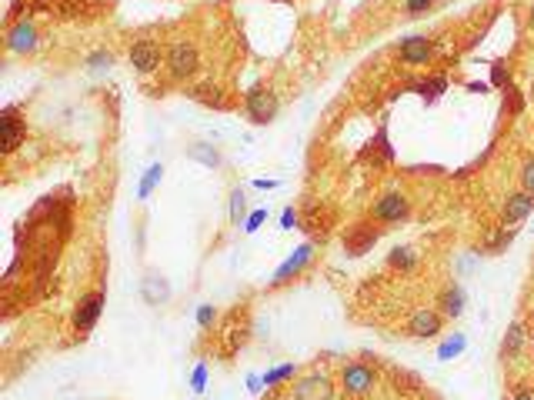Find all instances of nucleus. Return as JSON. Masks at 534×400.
Wrapping results in <instances>:
<instances>
[{"instance_id":"nucleus-1","label":"nucleus","mask_w":534,"mask_h":400,"mask_svg":"<svg viewBox=\"0 0 534 400\" xmlns=\"http://www.w3.org/2000/svg\"><path fill=\"white\" fill-rule=\"evenodd\" d=\"M244 111H247V117L254 120V124H271L274 117H278L280 104H278V94L267 87H254L247 97H244Z\"/></svg>"},{"instance_id":"nucleus-2","label":"nucleus","mask_w":534,"mask_h":400,"mask_svg":"<svg viewBox=\"0 0 534 400\" xmlns=\"http://www.w3.org/2000/svg\"><path fill=\"white\" fill-rule=\"evenodd\" d=\"M197 63H201V57H197V47H194L191 40H178V44H170V50H167L170 77H191L194 70H197Z\"/></svg>"},{"instance_id":"nucleus-3","label":"nucleus","mask_w":534,"mask_h":400,"mask_svg":"<svg viewBox=\"0 0 534 400\" xmlns=\"http://www.w3.org/2000/svg\"><path fill=\"white\" fill-rule=\"evenodd\" d=\"M130 67H134L137 74H154V70L161 67V47H157L154 40H137V44L130 47Z\"/></svg>"},{"instance_id":"nucleus-4","label":"nucleus","mask_w":534,"mask_h":400,"mask_svg":"<svg viewBox=\"0 0 534 400\" xmlns=\"http://www.w3.org/2000/svg\"><path fill=\"white\" fill-rule=\"evenodd\" d=\"M411 204H407L404 194H384L378 204H374V220H384V224H397L404 220Z\"/></svg>"},{"instance_id":"nucleus-5","label":"nucleus","mask_w":534,"mask_h":400,"mask_svg":"<svg viewBox=\"0 0 534 400\" xmlns=\"http://www.w3.org/2000/svg\"><path fill=\"white\" fill-rule=\"evenodd\" d=\"M101 307H104V290H94V294H87V297H80V304H77V311H74L77 330H90V327L97 324Z\"/></svg>"},{"instance_id":"nucleus-6","label":"nucleus","mask_w":534,"mask_h":400,"mask_svg":"<svg viewBox=\"0 0 534 400\" xmlns=\"http://www.w3.org/2000/svg\"><path fill=\"white\" fill-rule=\"evenodd\" d=\"M531 211H534V194H528V190H518V194H511V197L504 200L501 224H504V227H514L518 220H524V217H528Z\"/></svg>"},{"instance_id":"nucleus-7","label":"nucleus","mask_w":534,"mask_h":400,"mask_svg":"<svg viewBox=\"0 0 534 400\" xmlns=\"http://www.w3.org/2000/svg\"><path fill=\"white\" fill-rule=\"evenodd\" d=\"M311 257H314V247H311V244H301V247L294 250L291 257H287V261L278 267V274H274V284L280 287V284H287L291 277H297V274H301V270L307 267V263H311Z\"/></svg>"},{"instance_id":"nucleus-8","label":"nucleus","mask_w":534,"mask_h":400,"mask_svg":"<svg viewBox=\"0 0 534 400\" xmlns=\"http://www.w3.org/2000/svg\"><path fill=\"white\" fill-rule=\"evenodd\" d=\"M374 370H368L364 363H347L344 367V374H341V384L347 394H368L371 387H374Z\"/></svg>"},{"instance_id":"nucleus-9","label":"nucleus","mask_w":534,"mask_h":400,"mask_svg":"<svg viewBox=\"0 0 534 400\" xmlns=\"http://www.w3.org/2000/svg\"><path fill=\"white\" fill-rule=\"evenodd\" d=\"M0 127H4V154H13V150L20 147L24 134H27L24 120L17 117V111H13V107H7V111L0 113Z\"/></svg>"},{"instance_id":"nucleus-10","label":"nucleus","mask_w":534,"mask_h":400,"mask_svg":"<svg viewBox=\"0 0 534 400\" xmlns=\"http://www.w3.org/2000/svg\"><path fill=\"white\" fill-rule=\"evenodd\" d=\"M294 400H331V380L324 374H311L294 387Z\"/></svg>"},{"instance_id":"nucleus-11","label":"nucleus","mask_w":534,"mask_h":400,"mask_svg":"<svg viewBox=\"0 0 534 400\" xmlns=\"http://www.w3.org/2000/svg\"><path fill=\"white\" fill-rule=\"evenodd\" d=\"M140 297H144V304H151V307H161V304L170 300V284H167L161 274H147L140 280Z\"/></svg>"},{"instance_id":"nucleus-12","label":"nucleus","mask_w":534,"mask_h":400,"mask_svg":"<svg viewBox=\"0 0 534 400\" xmlns=\"http://www.w3.org/2000/svg\"><path fill=\"white\" fill-rule=\"evenodd\" d=\"M407 334H411V337H437V334H441V313L418 311L407 320Z\"/></svg>"},{"instance_id":"nucleus-13","label":"nucleus","mask_w":534,"mask_h":400,"mask_svg":"<svg viewBox=\"0 0 534 400\" xmlns=\"http://www.w3.org/2000/svg\"><path fill=\"white\" fill-rule=\"evenodd\" d=\"M374 240H378V230H374V227L357 224L354 230H347V237H344V250H347L351 257H361V254H368V250L374 247Z\"/></svg>"},{"instance_id":"nucleus-14","label":"nucleus","mask_w":534,"mask_h":400,"mask_svg":"<svg viewBox=\"0 0 534 400\" xmlns=\"http://www.w3.org/2000/svg\"><path fill=\"white\" fill-rule=\"evenodd\" d=\"M7 47H11L13 54H27V50L37 47V30H34V24H27V20L13 24L11 34H7Z\"/></svg>"},{"instance_id":"nucleus-15","label":"nucleus","mask_w":534,"mask_h":400,"mask_svg":"<svg viewBox=\"0 0 534 400\" xmlns=\"http://www.w3.org/2000/svg\"><path fill=\"white\" fill-rule=\"evenodd\" d=\"M434 54V44L428 37H407L401 44V61L404 63H428Z\"/></svg>"},{"instance_id":"nucleus-16","label":"nucleus","mask_w":534,"mask_h":400,"mask_svg":"<svg viewBox=\"0 0 534 400\" xmlns=\"http://www.w3.org/2000/svg\"><path fill=\"white\" fill-rule=\"evenodd\" d=\"M187 157H191V161H197V163H204V167H211V170L224 163L221 150L211 147V144H191V147H187Z\"/></svg>"},{"instance_id":"nucleus-17","label":"nucleus","mask_w":534,"mask_h":400,"mask_svg":"<svg viewBox=\"0 0 534 400\" xmlns=\"http://www.w3.org/2000/svg\"><path fill=\"white\" fill-rule=\"evenodd\" d=\"M521 344H524V327L514 320V324L508 327L504 340H501V357H504V361H514V357H518V350H521Z\"/></svg>"},{"instance_id":"nucleus-18","label":"nucleus","mask_w":534,"mask_h":400,"mask_svg":"<svg viewBox=\"0 0 534 400\" xmlns=\"http://www.w3.org/2000/svg\"><path fill=\"white\" fill-rule=\"evenodd\" d=\"M437 304H441V313H445V317H461V313H464V290L447 287L445 294L437 297Z\"/></svg>"},{"instance_id":"nucleus-19","label":"nucleus","mask_w":534,"mask_h":400,"mask_svg":"<svg viewBox=\"0 0 534 400\" xmlns=\"http://www.w3.org/2000/svg\"><path fill=\"white\" fill-rule=\"evenodd\" d=\"M161 177H164V167H161V163H151V167H147V174H144V180H140V187H137V197L140 200L151 197L154 187L161 184Z\"/></svg>"},{"instance_id":"nucleus-20","label":"nucleus","mask_w":534,"mask_h":400,"mask_svg":"<svg viewBox=\"0 0 534 400\" xmlns=\"http://www.w3.org/2000/svg\"><path fill=\"white\" fill-rule=\"evenodd\" d=\"M387 261H391V267H397V270H411V267L418 263V257H414V250L411 247H395Z\"/></svg>"},{"instance_id":"nucleus-21","label":"nucleus","mask_w":534,"mask_h":400,"mask_svg":"<svg viewBox=\"0 0 534 400\" xmlns=\"http://www.w3.org/2000/svg\"><path fill=\"white\" fill-rule=\"evenodd\" d=\"M244 213H247V200H244V190L237 187V190H230V224L241 227Z\"/></svg>"},{"instance_id":"nucleus-22","label":"nucleus","mask_w":534,"mask_h":400,"mask_svg":"<svg viewBox=\"0 0 534 400\" xmlns=\"http://www.w3.org/2000/svg\"><path fill=\"white\" fill-rule=\"evenodd\" d=\"M464 347H468V337H464V334H458V337H451V340H445V344H441L437 357H441V361H451V357H458Z\"/></svg>"},{"instance_id":"nucleus-23","label":"nucleus","mask_w":534,"mask_h":400,"mask_svg":"<svg viewBox=\"0 0 534 400\" xmlns=\"http://www.w3.org/2000/svg\"><path fill=\"white\" fill-rule=\"evenodd\" d=\"M447 87V80H445V77H434V80H428V84H421V87H418V94H421V97H424V100H437V94H441V90H445Z\"/></svg>"},{"instance_id":"nucleus-24","label":"nucleus","mask_w":534,"mask_h":400,"mask_svg":"<svg viewBox=\"0 0 534 400\" xmlns=\"http://www.w3.org/2000/svg\"><path fill=\"white\" fill-rule=\"evenodd\" d=\"M287 377H294V363H284V367H278V370L264 374V387H274V384L287 380Z\"/></svg>"},{"instance_id":"nucleus-25","label":"nucleus","mask_w":534,"mask_h":400,"mask_svg":"<svg viewBox=\"0 0 534 400\" xmlns=\"http://www.w3.org/2000/svg\"><path fill=\"white\" fill-rule=\"evenodd\" d=\"M434 0H404V13L407 17H424V13L431 11Z\"/></svg>"},{"instance_id":"nucleus-26","label":"nucleus","mask_w":534,"mask_h":400,"mask_svg":"<svg viewBox=\"0 0 534 400\" xmlns=\"http://www.w3.org/2000/svg\"><path fill=\"white\" fill-rule=\"evenodd\" d=\"M111 63H114V57H111L107 50H97V54H90V57H87L90 70H104V67H111Z\"/></svg>"},{"instance_id":"nucleus-27","label":"nucleus","mask_w":534,"mask_h":400,"mask_svg":"<svg viewBox=\"0 0 534 400\" xmlns=\"http://www.w3.org/2000/svg\"><path fill=\"white\" fill-rule=\"evenodd\" d=\"M214 320H217V311L211 307V304H201V307H197V324H201V327H211Z\"/></svg>"},{"instance_id":"nucleus-28","label":"nucleus","mask_w":534,"mask_h":400,"mask_svg":"<svg viewBox=\"0 0 534 400\" xmlns=\"http://www.w3.org/2000/svg\"><path fill=\"white\" fill-rule=\"evenodd\" d=\"M204 384H207V367L197 363V370H194V377H191V390L194 394H204Z\"/></svg>"},{"instance_id":"nucleus-29","label":"nucleus","mask_w":534,"mask_h":400,"mask_svg":"<svg viewBox=\"0 0 534 400\" xmlns=\"http://www.w3.org/2000/svg\"><path fill=\"white\" fill-rule=\"evenodd\" d=\"M267 220V211H254L251 217H247V224H244V230L247 234H254V230H261V224Z\"/></svg>"},{"instance_id":"nucleus-30","label":"nucleus","mask_w":534,"mask_h":400,"mask_svg":"<svg viewBox=\"0 0 534 400\" xmlns=\"http://www.w3.org/2000/svg\"><path fill=\"white\" fill-rule=\"evenodd\" d=\"M521 184H524V190H528V194H534V161H528L521 167Z\"/></svg>"},{"instance_id":"nucleus-31","label":"nucleus","mask_w":534,"mask_h":400,"mask_svg":"<svg viewBox=\"0 0 534 400\" xmlns=\"http://www.w3.org/2000/svg\"><path fill=\"white\" fill-rule=\"evenodd\" d=\"M297 220H301V217H297V213L287 207V211L280 213V230H294V227H297Z\"/></svg>"},{"instance_id":"nucleus-32","label":"nucleus","mask_w":534,"mask_h":400,"mask_svg":"<svg viewBox=\"0 0 534 400\" xmlns=\"http://www.w3.org/2000/svg\"><path fill=\"white\" fill-rule=\"evenodd\" d=\"M514 400H534V397H531V394H518V397H514Z\"/></svg>"},{"instance_id":"nucleus-33","label":"nucleus","mask_w":534,"mask_h":400,"mask_svg":"<svg viewBox=\"0 0 534 400\" xmlns=\"http://www.w3.org/2000/svg\"><path fill=\"white\" fill-rule=\"evenodd\" d=\"M531 30H534V4H531Z\"/></svg>"}]
</instances>
